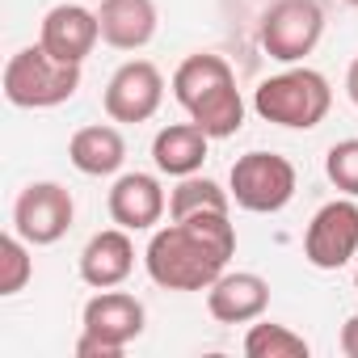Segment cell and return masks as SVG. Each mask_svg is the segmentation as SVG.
<instances>
[{"mask_svg":"<svg viewBox=\"0 0 358 358\" xmlns=\"http://www.w3.org/2000/svg\"><path fill=\"white\" fill-rule=\"evenodd\" d=\"M236 253V228L228 211H199L186 220H173L169 228H156L143 266L148 278L164 291H207Z\"/></svg>","mask_w":358,"mask_h":358,"instance_id":"obj_1","label":"cell"},{"mask_svg":"<svg viewBox=\"0 0 358 358\" xmlns=\"http://www.w3.org/2000/svg\"><path fill=\"white\" fill-rule=\"evenodd\" d=\"M173 97L211 139H228L245 122V97L224 55H211V51L186 55L173 72Z\"/></svg>","mask_w":358,"mask_h":358,"instance_id":"obj_2","label":"cell"},{"mask_svg":"<svg viewBox=\"0 0 358 358\" xmlns=\"http://www.w3.org/2000/svg\"><path fill=\"white\" fill-rule=\"evenodd\" d=\"M333 106V89L329 80L316 72V68H287L278 76H266L253 93V110L274 122V127H287V131H312L324 122Z\"/></svg>","mask_w":358,"mask_h":358,"instance_id":"obj_3","label":"cell"},{"mask_svg":"<svg viewBox=\"0 0 358 358\" xmlns=\"http://www.w3.org/2000/svg\"><path fill=\"white\" fill-rule=\"evenodd\" d=\"M80 89V64L55 59L43 43L22 47L5 64V97L17 110H51L72 101Z\"/></svg>","mask_w":358,"mask_h":358,"instance_id":"obj_4","label":"cell"},{"mask_svg":"<svg viewBox=\"0 0 358 358\" xmlns=\"http://www.w3.org/2000/svg\"><path fill=\"white\" fill-rule=\"evenodd\" d=\"M228 182H232L228 194L236 199V207H245L253 215H274L295 199L299 177H295V164L278 152H245L232 164Z\"/></svg>","mask_w":358,"mask_h":358,"instance_id":"obj_5","label":"cell"},{"mask_svg":"<svg viewBox=\"0 0 358 358\" xmlns=\"http://www.w3.org/2000/svg\"><path fill=\"white\" fill-rule=\"evenodd\" d=\"M324 34L320 0H274L262 13V51L278 64H303Z\"/></svg>","mask_w":358,"mask_h":358,"instance_id":"obj_6","label":"cell"},{"mask_svg":"<svg viewBox=\"0 0 358 358\" xmlns=\"http://www.w3.org/2000/svg\"><path fill=\"white\" fill-rule=\"evenodd\" d=\"M303 257L316 270H341L358 257V203L354 199H333L312 215L303 232Z\"/></svg>","mask_w":358,"mask_h":358,"instance_id":"obj_7","label":"cell"},{"mask_svg":"<svg viewBox=\"0 0 358 358\" xmlns=\"http://www.w3.org/2000/svg\"><path fill=\"white\" fill-rule=\"evenodd\" d=\"M72 215L76 203L59 182H30L13 203V232L26 236L30 245H55L68 236Z\"/></svg>","mask_w":358,"mask_h":358,"instance_id":"obj_8","label":"cell"},{"mask_svg":"<svg viewBox=\"0 0 358 358\" xmlns=\"http://www.w3.org/2000/svg\"><path fill=\"white\" fill-rule=\"evenodd\" d=\"M160 101H164V76L148 59H127L106 80V93H101L110 122H148L160 110Z\"/></svg>","mask_w":358,"mask_h":358,"instance_id":"obj_9","label":"cell"},{"mask_svg":"<svg viewBox=\"0 0 358 358\" xmlns=\"http://www.w3.org/2000/svg\"><path fill=\"white\" fill-rule=\"evenodd\" d=\"M270 308V282L253 270H224L207 287V312L220 324H253Z\"/></svg>","mask_w":358,"mask_h":358,"instance_id":"obj_10","label":"cell"},{"mask_svg":"<svg viewBox=\"0 0 358 358\" xmlns=\"http://www.w3.org/2000/svg\"><path fill=\"white\" fill-rule=\"evenodd\" d=\"M110 220L127 232H148L160 224L169 199H164V186H160V177L152 173H122L118 182L110 186Z\"/></svg>","mask_w":358,"mask_h":358,"instance_id":"obj_11","label":"cell"},{"mask_svg":"<svg viewBox=\"0 0 358 358\" xmlns=\"http://www.w3.org/2000/svg\"><path fill=\"white\" fill-rule=\"evenodd\" d=\"M97 38H101V22L85 5H55L43 17V34H38V43L64 64H85L93 55Z\"/></svg>","mask_w":358,"mask_h":358,"instance_id":"obj_12","label":"cell"},{"mask_svg":"<svg viewBox=\"0 0 358 358\" xmlns=\"http://www.w3.org/2000/svg\"><path fill=\"white\" fill-rule=\"evenodd\" d=\"M131 270H135V241L118 224L97 232V236H89V245L80 249V278L89 287H97V291L127 282Z\"/></svg>","mask_w":358,"mask_h":358,"instance_id":"obj_13","label":"cell"},{"mask_svg":"<svg viewBox=\"0 0 358 358\" xmlns=\"http://www.w3.org/2000/svg\"><path fill=\"white\" fill-rule=\"evenodd\" d=\"M80 320H85V333H97V337H106V341H114V345H131V341L143 333L148 312H143V303H139L135 295L106 287V291H97V295L85 303V316H80Z\"/></svg>","mask_w":358,"mask_h":358,"instance_id":"obj_14","label":"cell"},{"mask_svg":"<svg viewBox=\"0 0 358 358\" xmlns=\"http://www.w3.org/2000/svg\"><path fill=\"white\" fill-rule=\"evenodd\" d=\"M97 22H101V43L114 51H143L160 26L152 0H101Z\"/></svg>","mask_w":358,"mask_h":358,"instance_id":"obj_15","label":"cell"},{"mask_svg":"<svg viewBox=\"0 0 358 358\" xmlns=\"http://www.w3.org/2000/svg\"><path fill=\"white\" fill-rule=\"evenodd\" d=\"M207 148H211V135L190 118V122H173V127H160L156 139H152V160L160 173L169 177H190L203 169L207 160Z\"/></svg>","mask_w":358,"mask_h":358,"instance_id":"obj_16","label":"cell"},{"mask_svg":"<svg viewBox=\"0 0 358 358\" xmlns=\"http://www.w3.org/2000/svg\"><path fill=\"white\" fill-rule=\"evenodd\" d=\"M68 160L72 169H80L85 177H110L127 164V139L118 127L110 122H93V127H80L72 139H68Z\"/></svg>","mask_w":358,"mask_h":358,"instance_id":"obj_17","label":"cell"},{"mask_svg":"<svg viewBox=\"0 0 358 358\" xmlns=\"http://www.w3.org/2000/svg\"><path fill=\"white\" fill-rule=\"evenodd\" d=\"M232 207V194L220 190L211 177H177V186L169 194V215L173 220H186V215H199V211H228Z\"/></svg>","mask_w":358,"mask_h":358,"instance_id":"obj_18","label":"cell"},{"mask_svg":"<svg viewBox=\"0 0 358 358\" xmlns=\"http://www.w3.org/2000/svg\"><path fill=\"white\" fill-rule=\"evenodd\" d=\"M245 354L249 358H308V341L274 320H257L245 333Z\"/></svg>","mask_w":358,"mask_h":358,"instance_id":"obj_19","label":"cell"},{"mask_svg":"<svg viewBox=\"0 0 358 358\" xmlns=\"http://www.w3.org/2000/svg\"><path fill=\"white\" fill-rule=\"evenodd\" d=\"M34 278V257H30V241L9 232L0 241V295H17L26 291V282Z\"/></svg>","mask_w":358,"mask_h":358,"instance_id":"obj_20","label":"cell"},{"mask_svg":"<svg viewBox=\"0 0 358 358\" xmlns=\"http://www.w3.org/2000/svg\"><path fill=\"white\" fill-rule=\"evenodd\" d=\"M324 173H329V182H333L345 199H358V139L333 143L329 156H324Z\"/></svg>","mask_w":358,"mask_h":358,"instance_id":"obj_21","label":"cell"},{"mask_svg":"<svg viewBox=\"0 0 358 358\" xmlns=\"http://www.w3.org/2000/svg\"><path fill=\"white\" fill-rule=\"evenodd\" d=\"M122 350L127 345H114L97 333H80V341H76V358H122Z\"/></svg>","mask_w":358,"mask_h":358,"instance_id":"obj_22","label":"cell"},{"mask_svg":"<svg viewBox=\"0 0 358 358\" xmlns=\"http://www.w3.org/2000/svg\"><path fill=\"white\" fill-rule=\"evenodd\" d=\"M341 354L345 358H358V312L341 324Z\"/></svg>","mask_w":358,"mask_h":358,"instance_id":"obj_23","label":"cell"},{"mask_svg":"<svg viewBox=\"0 0 358 358\" xmlns=\"http://www.w3.org/2000/svg\"><path fill=\"white\" fill-rule=\"evenodd\" d=\"M345 93H350V101L358 106V59L350 64V72H345Z\"/></svg>","mask_w":358,"mask_h":358,"instance_id":"obj_24","label":"cell"},{"mask_svg":"<svg viewBox=\"0 0 358 358\" xmlns=\"http://www.w3.org/2000/svg\"><path fill=\"white\" fill-rule=\"evenodd\" d=\"M341 5H350V9H358V0H341Z\"/></svg>","mask_w":358,"mask_h":358,"instance_id":"obj_25","label":"cell"},{"mask_svg":"<svg viewBox=\"0 0 358 358\" xmlns=\"http://www.w3.org/2000/svg\"><path fill=\"white\" fill-rule=\"evenodd\" d=\"M354 291H358V270H354Z\"/></svg>","mask_w":358,"mask_h":358,"instance_id":"obj_26","label":"cell"}]
</instances>
